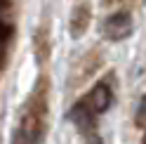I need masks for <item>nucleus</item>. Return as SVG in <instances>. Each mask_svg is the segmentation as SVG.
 <instances>
[{"label": "nucleus", "mask_w": 146, "mask_h": 144, "mask_svg": "<svg viewBox=\"0 0 146 144\" xmlns=\"http://www.w3.org/2000/svg\"><path fill=\"white\" fill-rule=\"evenodd\" d=\"M45 121H47V87H45V80H40L19 118L12 144H42Z\"/></svg>", "instance_id": "nucleus-1"}, {"label": "nucleus", "mask_w": 146, "mask_h": 144, "mask_svg": "<svg viewBox=\"0 0 146 144\" xmlns=\"http://www.w3.org/2000/svg\"><path fill=\"white\" fill-rule=\"evenodd\" d=\"M111 102H113V90H111V85H108L106 80L97 83V85L87 92L85 99H80V104H83V106H85V109L92 113V116H99V113L108 111Z\"/></svg>", "instance_id": "nucleus-2"}, {"label": "nucleus", "mask_w": 146, "mask_h": 144, "mask_svg": "<svg viewBox=\"0 0 146 144\" xmlns=\"http://www.w3.org/2000/svg\"><path fill=\"white\" fill-rule=\"evenodd\" d=\"M104 33L108 40H125L132 33V17L127 12H115L106 19L104 24Z\"/></svg>", "instance_id": "nucleus-3"}, {"label": "nucleus", "mask_w": 146, "mask_h": 144, "mask_svg": "<svg viewBox=\"0 0 146 144\" xmlns=\"http://www.w3.org/2000/svg\"><path fill=\"white\" fill-rule=\"evenodd\" d=\"M87 24H90V10H87V5H78L76 12H73V17H71V33L76 35V38H80V35L87 31Z\"/></svg>", "instance_id": "nucleus-4"}, {"label": "nucleus", "mask_w": 146, "mask_h": 144, "mask_svg": "<svg viewBox=\"0 0 146 144\" xmlns=\"http://www.w3.org/2000/svg\"><path fill=\"white\" fill-rule=\"evenodd\" d=\"M85 144H102V137L92 130V132H85Z\"/></svg>", "instance_id": "nucleus-5"}]
</instances>
